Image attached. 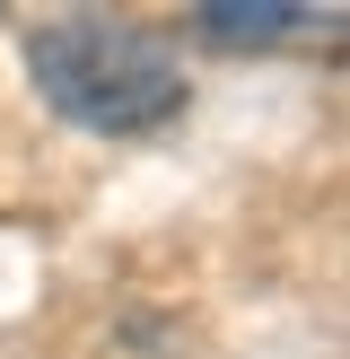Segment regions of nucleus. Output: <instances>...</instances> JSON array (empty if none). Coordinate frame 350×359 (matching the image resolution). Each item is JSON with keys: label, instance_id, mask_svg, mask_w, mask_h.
I'll use <instances>...</instances> for the list:
<instances>
[{"label": "nucleus", "instance_id": "nucleus-2", "mask_svg": "<svg viewBox=\"0 0 350 359\" xmlns=\"http://www.w3.org/2000/svg\"><path fill=\"white\" fill-rule=\"evenodd\" d=\"M298 27H307V0H202L210 44H280Z\"/></svg>", "mask_w": 350, "mask_h": 359}, {"label": "nucleus", "instance_id": "nucleus-1", "mask_svg": "<svg viewBox=\"0 0 350 359\" xmlns=\"http://www.w3.org/2000/svg\"><path fill=\"white\" fill-rule=\"evenodd\" d=\"M27 70H35L52 114H70L79 132H105V140L158 132V123L184 114L175 53L149 27H122V18H52V27H35Z\"/></svg>", "mask_w": 350, "mask_h": 359}]
</instances>
